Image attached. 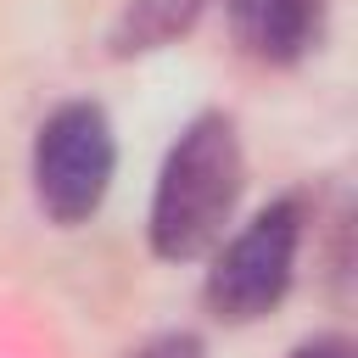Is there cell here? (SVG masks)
I'll use <instances>...</instances> for the list:
<instances>
[{
	"instance_id": "1",
	"label": "cell",
	"mask_w": 358,
	"mask_h": 358,
	"mask_svg": "<svg viewBox=\"0 0 358 358\" xmlns=\"http://www.w3.org/2000/svg\"><path fill=\"white\" fill-rule=\"evenodd\" d=\"M246 157L241 134L224 112H201L168 145L157 190H151V252L168 263H190L224 241V224L241 201Z\"/></svg>"
},
{
	"instance_id": "2",
	"label": "cell",
	"mask_w": 358,
	"mask_h": 358,
	"mask_svg": "<svg viewBox=\"0 0 358 358\" xmlns=\"http://www.w3.org/2000/svg\"><path fill=\"white\" fill-rule=\"evenodd\" d=\"M117 173V140L95 101H62L34 134V196L56 224L101 213Z\"/></svg>"
},
{
	"instance_id": "7",
	"label": "cell",
	"mask_w": 358,
	"mask_h": 358,
	"mask_svg": "<svg viewBox=\"0 0 358 358\" xmlns=\"http://www.w3.org/2000/svg\"><path fill=\"white\" fill-rule=\"evenodd\" d=\"M291 358H352V347H347V336H313V341L291 347Z\"/></svg>"
},
{
	"instance_id": "6",
	"label": "cell",
	"mask_w": 358,
	"mask_h": 358,
	"mask_svg": "<svg viewBox=\"0 0 358 358\" xmlns=\"http://www.w3.org/2000/svg\"><path fill=\"white\" fill-rule=\"evenodd\" d=\"M129 358H207V347H201L196 336H185V330H173V336H157V341H145V347H134Z\"/></svg>"
},
{
	"instance_id": "5",
	"label": "cell",
	"mask_w": 358,
	"mask_h": 358,
	"mask_svg": "<svg viewBox=\"0 0 358 358\" xmlns=\"http://www.w3.org/2000/svg\"><path fill=\"white\" fill-rule=\"evenodd\" d=\"M213 0H129L112 22V56H145L185 39Z\"/></svg>"
},
{
	"instance_id": "4",
	"label": "cell",
	"mask_w": 358,
	"mask_h": 358,
	"mask_svg": "<svg viewBox=\"0 0 358 358\" xmlns=\"http://www.w3.org/2000/svg\"><path fill=\"white\" fill-rule=\"evenodd\" d=\"M235 39L257 56V62H296L319 45L324 34V0H224Z\"/></svg>"
},
{
	"instance_id": "3",
	"label": "cell",
	"mask_w": 358,
	"mask_h": 358,
	"mask_svg": "<svg viewBox=\"0 0 358 358\" xmlns=\"http://www.w3.org/2000/svg\"><path fill=\"white\" fill-rule=\"evenodd\" d=\"M296 246H302V201L280 196L218 246L207 268V308L229 324H252L268 308H280L296 274Z\"/></svg>"
}]
</instances>
